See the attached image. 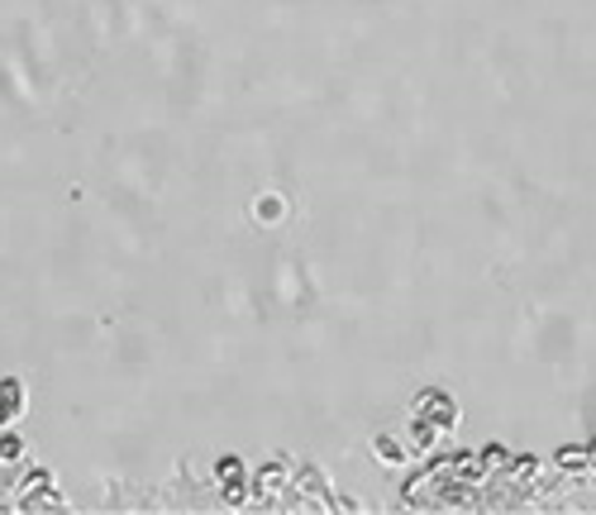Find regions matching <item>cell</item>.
I'll use <instances>...</instances> for the list:
<instances>
[{"mask_svg": "<svg viewBox=\"0 0 596 515\" xmlns=\"http://www.w3.org/2000/svg\"><path fill=\"white\" fill-rule=\"evenodd\" d=\"M24 411H29V386L24 377H0V430L14 425V421H24Z\"/></svg>", "mask_w": 596, "mask_h": 515, "instance_id": "6da1fadb", "label": "cell"}, {"mask_svg": "<svg viewBox=\"0 0 596 515\" xmlns=\"http://www.w3.org/2000/svg\"><path fill=\"white\" fill-rule=\"evenodd\" d=\"M24 458V440L20 434H10V425L0 430V463H20Z\"/></svg>", "mask_w": 596, "mask_h": 515, "instance_id": "7a4b0ae2", "label": "cell"}, {"mask_svg": "<svg viewBox=\"0 0 596 515\" xmlns=\"http://www.w3.org/2000/svg\"><path fill=\"white\" fill-rule=\"evenodd\" d=\"M220 477H239V458H224L220 463Z\"/></svg>", "mask_w": 596, "mask_h": 515, "instance_id": "3957f363", "label": "cell"}]
</instances>
